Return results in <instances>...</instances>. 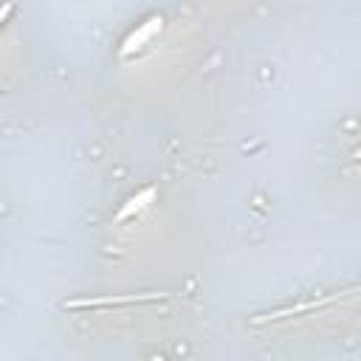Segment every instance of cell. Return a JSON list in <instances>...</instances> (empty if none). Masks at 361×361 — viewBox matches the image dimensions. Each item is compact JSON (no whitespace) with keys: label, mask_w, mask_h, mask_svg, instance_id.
Instances as JSON below:
<instances>
[{"label":"cell","mask_w":361,"mask_h":361,"mask_svg":"<svg viewBox=\"0 0 361 361\" xmlns=\"http://www.w3.org/2000/svg\"><path fill=\"white\" fill-rule=\"evenodd\" d=\"M172 294H130V297H96V299H71L65 308H104V305H133V302H156Z\"/></svg>","instance_id":"cell-1"},{"label":"cell","mask_w":361,"mask_h":361,"mask_svg":"<svg viewBox=\"0 0 361 361\" xmlns=\"http://www.w3.org/2000/svg\"><path fill=\"white\" fill-rule=\"evenodd\" d=\"M156 200V189L150 186V189H144V192H139V195H133L122 209H118V214H116V220L122 223V220H128V217H133V214H139L144 206H150Z\"/></svg>","instance_id":"cell-2"},{"label":"cell","mask_w":361,"mask_h":361,"mask_svg":"<svg viewBox=\"0 0 361 361\" xmlns=\"http://www.w3.org/2000/svg\"><path fill=\"white\" fill-rule=\"evenodd\" d=\"M156 32H161V18H153V20H150V23H144L136 34H130V37H128V43H125V48H122V57H128V54H133L136 48H142V43H144V40H150Z\"/></svg>","instance_id":"cell-3"},{"label":"cell","mask_w":361,"mask_h":361,"mask_svg":"<svg viewBox=\"0 0 361 361\" xmlns=\"http://www.w3.org/2000/svg\"><path fill=\"white\" fill-rule=\"evenodd\" d=\"M333 302V297L322 299V302H305V305H297V308H285V311H274V313H266V316H257L254 325H263V322H277V319H285V316H294V313H308V311H316L322 305Z\"/></svg>","instance_id":"cell-4"},{"label":"cell","mask_w":361,"mask_h":361,"mask_svg":"<svg viewBox=\"0 0 361 361\" xmlns=\"http://www.w3.org/2000/svg\"><path fill=\"white\" fill-rule=\"evenodd\" d=\"M15 12V4H4V6H0V26H4L6 20H9V15Z\"/></svg>","instance_id":"cell-5"},{"label":"cell","mask_w":361,"mask_h":361,"mask_svg":"<svg viewBox=\"0 0 361 361\" xmlns=\"http://www.w3.org/2000/svg\"><path fill=\"white\" fill-rule=\"evenodd\" d=\"M153 361H167V358L164 355H153Z\"/></svg>","instance_id":"cell-6"}]
</instances>
